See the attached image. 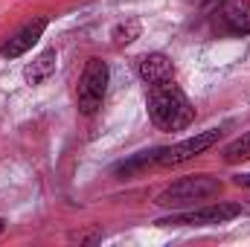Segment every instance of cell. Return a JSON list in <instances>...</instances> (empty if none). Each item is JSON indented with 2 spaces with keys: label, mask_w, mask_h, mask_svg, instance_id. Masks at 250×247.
I'll list each match as a JSON object with an SVG mask.
<instances>
[{
  "label": "cell",
  "mask_w": 250,
  "mask_h": 247,
  "mask_svg": "<svg viewBox=\"0 0 250 247\" xmlns=\"http://www.w3.org/2000/svg\"><path fill=\"white\" fill-rule=\"evenodd\" d=\"M146 111L160 131H184L195 123V105L175 82L151 84L146 96Z\"/></svg>",
  "instance_id": "6da1fadb"
},
{
  "label": "cell",
  "mask_w": 250,
  "mask_h": 247,
  "mask_svg": "<svg viewBox=\"0 0 250 247\" xmlns=\"http://www.w3.org/2000/svg\"><path fill=\"white\" fill-rule=\"evenodd\" d=\"M218 195H221V181L218 178L189 175L178 184L166 186L157 195V204L169 206V209H189V206H198L201 201H209V198H218Z\"/></svg>",
  "instance_id": "7a4b0ae2"
},
{
  "label": "cell",
  "mask_w": 250,
  "mask_h": 247,
  "mask_svg": "<svg viewBox=\"0 0 250 247\" xmlns=\"http://www.w3.org/2000/svg\"><path fill=\"white\" fill-rule=\"evenodd\" d=\"M108 79H111L108 64L102 59H87L82 76H79V87H76V102L84 117H93L102 108L105 93H108Z\"/></svg>",
  "instance_id": "3957f363"
},
{
  "label": "cell",
  "mask_w": 250,
  "mask_h": 247,
  "mask_svg": "<svg viewBox=\"0 0 250 247\" xmlns=\"http://www.w3.org/2000/svg\"><path fill=\"white\" fill-rule=\"evenodd\" d=\"M242 215L239 204H209V206H189L178 209L166 218H157V227H212V224H227Z\"/></svg>",
  "instance_id": "277c9868"
},
{
  "label": "cell",
  "mask_w": 250,
  "mask_h": 247,
  "mask_svg": "<svg viewBox=\"0 0 250 247\" xmlns=\"http://www.w3.org/2000/svg\"><path fill=\"white\" fill-rule=\"evenodd\" d=\"M218 137H221V131L212 128V131L195 134V137H189V140H181V143H175V145H169V148H157V166H181V163H187L192 157L204 154L207 148H212V145L218 143Z\"/></svg>",
  "instance_id": "5b68a950"
},
{
  "label": "cell",
  "mask_w": 250,
  "mask_h": 247,
  "mask_svg": "<svg viewBox=\"0 0 250 247\" xmlns=\"http://www.w3.org/2000/svg\"><path fill=\"white\" fill-rule=\"evenodd\" d=\"M44 29H47V18H35V21H29L26 26H21L3 47H0V56L3 59H21L23 53H29L35 44H38V38L44 35Z\"/></svg>",
  "instance_id": "8992f818"
},
{
  "label": "cell",
  "mask_w": 250,
  "mask_h": 247,
  "mask_svg": "<svg viewBox=\"0 0 250 247\" xmlns=\"http://www.w3.org/2000/svg\"><path fill=\"white\" fill-rule=\"evenodd\" d=\"M137 73L140 79L151 87V84H166V82H175V64L169 56L163 53H148L137 62Z\"/></svg>",
  "instance_id": "52a82bcc"
},
{
  "label": "cell",
  "mask_w": 250,
  "mask_h": 247,
  "mask_svg": "<svg viewBox=\"0 0 250 247\" xmlns=\"http://www.w3.org/2000/svg\"><path fill=\"white\" fill-rule=\"evenodd\" d=\"M221 23L230 35H250V0H227L221 9Z\"/></svg>",
  "instance_id": "ba28073f"
},
{
  "label": "cell",
  "mask_w": 250,
  "mask_h": 247,
  "mask_svg": "<svg viewBox=\"0 0 250 247\" xmlns=\"http://www.w3.org/2000/svg\"><path fill=\"white\" fill-rule=\"evenodd\" d=\"M56 62H59L56 50H44L38 59H32V62L26 64V70H23V79H26L29 84H41V82H47V79L56 73Z\"/></svg>",
  "instance_id": "9c48e42d"
},
{
  "label": "cell",
  "mask_w": 250,
  "mask_h": 247,
  "mask_svg": "<svg viewBox=\"0 0 250 247\" xmlns=\"http://www.w3.org/2000/svg\"><path fill=\"white\" fill-rule=\"evenodd\" d=\"M154 163H157V151H140V154H134L131 160L120 163L114 172H117L120 178H131L134 172H143V169H148V166H154Z\"/></svg>",
  "instance_id": "30bf717a"
},
{
  "label": "cell",
  "mask_w": 250,
  "mask_h": 247,
  "mask_svg": "<svg viewBox=\"0 0 250 247\" xmlns=\"http://www.w3.org/2000/svg\"><path fill=\"white\" fill-rule=\"evenodd\" d=\"M245 160H250V131L242 134L239 140H233V143L224 148V163L236 166V163H245Z\"/></svg>",
  "instance_id": "8fae6325"
},
{
  "label": "cell",
  "mask_w": 250,
  "mask_h": 247,
  "mask_svg": "<svg viewBox=\"0 0 250 247\" xmlns=\"http://www.w3.org/2000/svg\"><path fill=\"white\" fill-rule=\"evenodd\" d=\"M137 38H140V23L137 21H123V23L114 26V44L117 47H125V44H131Z\"/></svg>",
  "instance_id": "7c38bea8"
},
{
  "label": "cell",
  "mask_w": 250,
  "mask_h": 247,
  "mask_svg": "<svg viewBox=\"0 0 250 247\" xmlns=\"http://www.w3.org/2000/svg\"><path fill=\"white\" fill-rule=\"evenodd\" d=\"M236 184L245 186V189H250V175H239V178H236Z\"/></svg>",
  "instance_id": "4fadbf2b"
},
{
  "label": "cell",
  "mask_w": 250,
  "mask_h": 247,
  "mask_svg": "<svg viewBox=\"0 0 250 247\" xmlns=\"http://www.w3.org/2000/svg\"><path fill=\"white\" fill-rule=\"evenodd\" d=\"M218 3H224V0H207V9H215Z\"/></svg>",
  "instance_id": "5bb4252c"
},
{
  "label": "cell",
  "mask_w": 250,
  "mask_h": 247,
  "mask_svg": "<svg viewBox=\"0 0 250 247\" xmlns=\"http://www.w3.org/2000/svg\"><path fill=\"white\" fill-rule=\"evenodd\" d=\"M0 236H3V221H0Z\"/></svg>",
  "instance_id": "9a60e30c"
}]
</instances>
